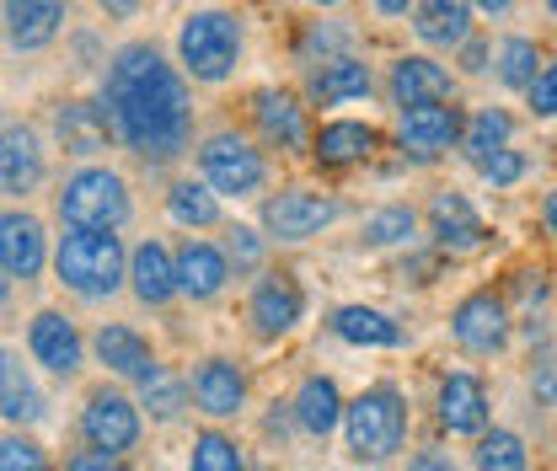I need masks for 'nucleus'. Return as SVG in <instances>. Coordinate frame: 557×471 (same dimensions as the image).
Returning a JSON list of instances; mask_svg holds the SVG:
<instances>
[{
    "label": "nucleus",
    "instance_id": "1",
    "mask_svg": "<svg viewBox=\"0 0 557 471\" xmlns=\"http://www.w3.org/2000/svg\"><path fill=\"white\" fill-rule=\"evenodd\" d=\"M108 119L145 161H172L194 135V108L183 75L150 44H129L108 65Z\"/></svg>",
    "mask_w": 557,
    "mask_h": 471
},
{
    "label": "nucleus",
    "instance_id": "2",
    "mask_svg": "<svg viewBox=\"0 0 557 471\" xmlns=\"http://www.w3.org/2000/svg\"><path fill=\"white\" fill-rule=\"evenodd\" d=\"M54 269L65 278V289L97 300V295H113L119 278H124V247L113 231H70L60 241V258Z\"/></svg>",
    "mask_w": 557,
    "mask_h": 471
},
{
    "label": "nucleus",
    "instance_id": "3",
    "mask_svg": "<svg viewBox=\"0 0 557 471\" xmlns=\"http://www.w3.org/2000/svg\"><path fill=\"white\" fill-rule=\"evenodd\" d=\"M344 429H348V450L359 461H386L392 450H403L408 434V402L392 386H370L359 402L344 407Z\"/></svg>",
    "mask_w": 557,
    "mask_h": 471
},
{
    "label": "nucleus",
    "instance_id": "4",
    "mask_svg": "<svg viewBox=\"0 0 557 471\" xmlns=\"http://www.w3.org/2000/svg\"><path fill=\"white\" fill-rule=\"evenodd\" d=\"M177 54L194 80H225L242 60V22L231 11H194L177 33Z\"/></svg>",
    "mask_w": 557,
    "mask_h": 471
},
{
    "label": "nucleus",
    "instance_id": "5",
    "mask_svg": "<svg viewBox=\"0 0 557 471\" xmlns=\"http://www.w3.org/2000/svg\"><path fill=\"white\" fill-rule=\"evenodd\" d=\"M60 214H65L70 231H113V225H124V214H129V188H124L119 172L86 166V172H75L65 183Z\"/></svg>",
    "mask_w": 557,
    "mask_h": 471
},
{
    "label": "nucleus",
    "instance_id": "6",
    "mask_svg": "<svg viewBox=\"0 0 557 471\" xmlns=\"http://www.w3.org/2000/svg\"><path fill=\"white\" fill-rule=\"evenodd\" d=\"M199 166H205V183L214 194H252L263 183V156L247 145L242 135H209L199 150Z\"/></svg>",
    "mask_w": 557,
    "mask_h": 471
},
{
    "label": "nucleus",
    "instance_id": "7",
    "mask_svg": "<svg viewBox=\"0 0 557 471\" xmlns=\"http://www.w3.org/2000/svg\"><path fill=\"white\" fill-rule=\"evenodd\" d=\"M81 434H86V445L97 450V456H124V450H135L139 439V412L135 402L124 397V392H91V402L81 412Z\"/></svg>",
    "mask_w": 557,
    "mask_h": 471
},
{
    "label": "nucleus",
    "instance_id": "8",
    "mask_svg": "<svg viewBox=\"0 0 557 471\" xmlns=\"http://www.w3.org/2000/svg\"><path fill=\"white\" fill-rule=\"evenodd\" d=\"M450 333H456V343H461L467 354H498V348L509 343V306H504L493 289H478V295H467V300L456 306Z\"/></svg>",
    "mask_w": 557,
    "mask_h": 471
},
{
    "label": "nucleus",
    "instance_id": "9",
    "mask_svg": "<svg viewBox=\"0 0 557 471\" xmlns=\"http://www.w3.org/2000/svg\"><path fill=\"white\" fill-rule=\"evenodd\" d=\"M344 214V203L338 199H322V194H278V199L263 203V225L274 231L278 241H306V236H317L322 225H333Z\"/></svg>",
    "mask_w": 557,
    "mask_h": 471
},
{
    "label": "nucleus",
    "instance_id": "10",
    "mask_svg": "<svg viewBox=\"0 0 557 471\" xmlns=\"http://www.w3.org/2000/svg\"><path fill=\"white\" fill-rule=\"evenodd\" d=\"M461 113L450 102H423V108H403V150H413L418 161H434L440 150H450V139H461Z\"/></svg>",
    "mask_w": 557,
    "mask_h": 471
},
{
    "label": "nucleus",
    "instance_id": "11",
    "mask_svg": "<svg viewBox=\"0 0 557 471\" xmlns=\"http://www.w3.org/2000/svg\"><path fill=\"white\" fill-rule=\"evenodd\" d=\"M44 183V150L27 124H0V188L5 194H33Z\"/></svg>",
    "mask_w": 557,
    "mask_h": 471
},
{
    "label": "nucleus",
    "instance_id": "12",
    "mask_svg": "<svg viewBox=\"0 0 557 471\" xmlns=\"http://www.w3.org/2000/svg\"><path fill=\"white\" fill-rule=\"evenodd\" d=\"M27 343H33V359L44 370H54V375H75L81 370V333L60 311H38L33 327H27Z\"/></svg>",
    "mask_w": 557,
    "mask_h": 471
},
{
    "label": "nucleus",
    "instance_id": "13",
    "mask_svg": "<svg viewBox=\"0 0 557 471\" xmlns=\"http://www.w3.org/2000/svg\"><path fill=\"white\" fill-rule=\"evenodd\" d=\"M38 269H44V225L22 209L0 214V273L38 278Z\"/></svg>",
    "mask_w": 557,
    "mask_h": 471
},
{
    "label": "nucleus",
    "instance_id": "14",
    "mask_svg": "<svg viewBox=\"0 0 557 471\" xmlns=\"http://www.w3.org/2000/svg\"><path fill=\"white\" fill-rule=\"evenodd\" d=\"M429 220H434V241H440L445 252H478L487 241V225L478 220V209L461 199V194H434Z\"/></svg>",
    "mask_w": 557,
    "mask_h": 471
},
{
    "label": "nucleus",
    "instance_id": "15",
    "mask_svg": "<svg viewBox=\"0 0 557 471\" xmlns=\"http://www.w3.org/2000/svg\"><path fill=\"white\" fill-rule=\"evenodd\" d=\"M440 423L450 434H487V386L478 375H445V386H440Z\"/></svg>",
    "mask_w": 557,
    "mask_h": 471
},
{
    "label": "nucleus",
    "instance_id": "16",
    "mask_svg": "<svg viewBox=\"0 0 557 471\" xmlns=\"http://www.w3.org/2000/svg\"><path fill=\"white\" fill-rule=\"evenodd\" d=\"M392 97L397 108H423V102H450V70L423 60V54H408L392 65Z\"/></svg>",
    "mask_w": 557,
    "mask_h": 471
},
{
    "label": "nucleus",
    "instance_id": "17",
    "mask_svg": "<svg viewBox=\"0 0 557 471\" xmlns=\"http://www.w3.org/2000/svg\"><path fill=\"white\" fill-rule=\"evenodd\" d=\"M172 263H177V289H183V295H194V300H214V295L225 289V278H231L225 252H220V247H209V241H188Z\"/></svg>",
    "mask_w": 557,
    "mask_h": 471
},
{
    "label": "nucleus",
    "instance_id": "18",
    "mask_svg": "<svg viewBox=\"0 0 557 471\" xmlns=\"http://www.w3.org/2000/svg\"><path fill=\"white\" fill-rule=\"evenodd\" d=\"M413 27L434 49H461L472 38V0H418Z\"/></svg>",
    "mask_w": 557,
    "mask_h": 471
},
{
    "label": "nucleus",
    "instance_id": "19",
    "mask_svg": "<svg viewBox=\"0 0 557 471\" xmlns=\"http://www.w3.org/2000/svg\"><path fill=\"white\" fill-rule=\"evenodd\" d=\"M194 397H199L209 418H231L247 402V381H242V370L231 359H205L199 375H194Z\"/></svg>",
    "mask_w": 557,
    "mask_h": 471
},
{
    "label": "nucleus",
    "instance_id": "20",
    "mask_svg": "<svg viewBox=\"0 0 557 471\" xmlns=\"http://www.w3.org/2000/svg\"><path fill=\"white\" fill-rule=\"evenodd\" d=\"M252 113H258V129L284 145V150H300L306 145V108L295 91H258L252 97Z\"/></svg>",
    "mask_w": 557,
    "mask_h": 471
},
{
    "label": "nucleus",
    "instance_id": "21",
    "mask_svg": "<svg viewBox=\"0 0 557 471\" xmlns=\"http://www.w3.org/2000/svg\"><path fill=\"white\" fill-rule=\"evenodd\" d=\"M300 311H306V300H300V289H295L289 278H263V284L252 289V327L263 337L289 333V327L300 322Z\"/></svg>",
    "mask_w": 557,
    "mask_h": 471
},
{
    "label": "nucleus",
    "instance_id": "22",
    "mask_svg": "<svg viewBox=\"0 0 557 471\" xmlns=\"http://www.w3.org/2000/svg\"><path fill=\"white\" fill-rule=\"evenodd\" d=\"M5 22L16 49H44L65 22V0H5Z\"/></svg>",
    "mask_w": 557,
    "mask_h": 471
},
{
    "label": "nucleus",
    "instance_id": "23",
    "mask_svg": "<svg viewBox=\"0 0 557 471\" xmlns=\"http://www.w3.org/2000/svg\"><path fill=\"white\" fill-rule=\"evenodd\" d=\"M129 278H135V295L145 300V306H166V300L177 295V263H172V252H166L161 241L135 247V258H129Z\"/></svg>",
    "mask_w": 557,
    "mask_h": 471
},
{
    "label": "nucleus",
    "instance_id": "24",
    "mask_svg": "<svg viewBox=\"0 0 557 471\" xmlns=\"http://www.w3.org/2000/svg\"><path fill=\"white\" fill-rule=\"evenodd\" d=\"M97 359L113 370V375H129V381H145L156 370V354L150 343L135 333V327H102L97 333Z\"/></svg>",
    "mask_w": 557,
    "mask_h": 471
},
{
    "label": "nucleus",
    "instance_id": "25",
    "mask_svg": "<svg viewBox=\"0 0 557 471\" xmlns=\"http://www.w3.org/2000/svg\"><path fill=\"white\" fill-rule=\"evenodd\" d=\"M108 124H113V119H108L97 102H65L60 119H54L60 145H65L70 156H97V150L108 145Z\"/></svg>",
    "mask_w": 557,
    "mask_h": 471
},
{
    "label": "nucleus",
    "instance_id": "26",
    "mask_svg": "<svg viewBox=\"0 0 557 471\" xmlns=\"http://www.w3.org/2000/svg\"><path fill=\"white\" fill-rule=\"evenodd\" d=\"M295 423H300L306 434H333V429L344 423V397H338V386H333L327 375H311V381L300 386Z\"/></svg>",
    "mask_w": 557,
    "mask_h": 471
},
{
    "label": "nucleus",
    "instance_id": "27",
    "mask_svg": "<svg viewBox=\"0 0 557 471\" xmlns=\"http://www.w3.org/2000/svg\"><path fill=\"white\" fill-rule=\"evenodd\" d=\"M311 97H317L322 108L354 102V97H370V70L344 54V60H333V65H322L317 75H311Z\"/></svg>",
    "mask_w": 557,
    "mask_h": 471
},
{
    "label": "nucleus",
    "instance_id": "28",
    "mask_svg": "<svg viewBox=\"0 0 557 471\" xmlns=\"http://www.w3.org/2000/svg\"><path fill=\"white\" fill-rule=\"evenodd\" d=\"M333 333L344 337V343H364V348H392V343H403V327H397L392 317L370 311V306H344V311L333 317Z\"/></svg>",
    "mask_w": 557,
    "mask_h": 471
},
{
    "label": "nucleus",
    "instance_id": "29",
    "mask_svg": "<svg viewBox=\"0 0 557 471\" xmlns=\"http://www.w3.org/2000/svg\"><path fill=\"white\" fill-rule=\"evenodd\" d=\"M375 150V129L370 124H322V135H317V161H327V166H348V161H359V156H370Z\"/></svg>",
    "mask_w": 557,
    "mask_h": 471
},
{
    "label": "nucleus",
    "instance_id": "30",
    "mask_svg": "<svg viewBox=\"0 0 557 471\" xmlns=\"http://www.w3.org/2000/svg\"><path fill=\"white\" fill-rule=\"evenodd\" d=\"M509 135H515L509 113H504V108H483V113H472V124L461 129V145H467V156H472V161L483 166L487 156L509 150Z\"/></svg>",
    "mask_w": 557,
    "mask_h": 471
},
{
    "label": "nucleus",
    "instance_id": "31",
    "mask_svg": "<svg viewBox=\"0 0 557 471\" xmlns=\"http://www.w3.org/2000/svg\"><path fill=\"white\" fill-rule=\"evenodd\" d=\"M536 75H542V49L531 38H504L498 44V80L509 91H531Z\"/></svg>",
    "mask_w": 557,
    "mask_h": 471
},
{
    "label": "nucleus",
    "instance_id": "32",
    "mask_svg": "<svg viewBox=\"0 0 557 471\" xmlns=\"http://www.w3.org/2000/svg\"><path fill=\"white\" fill-rule=\"evenodd\" d=\"M139 402L150 407V418H161V423H172L177 412H183V402H188V386L166 370V364H156L145 381H139Z\"/></svg>",
    "mask_w": 557,
    "mask_h": 471
},
{
    "label": "nucleus",
    "instance_id": "33",
    "mask_svg": "<svg viewBox=\"0 0 557 471\" xmlns=\"http://www.w3.org/2000/svg\"><path fill=\"white\" fill-rule=\"evenodd\" d=\"M0 418H11V423H33V418H44V397H38V386H33L16 364L0 375Z\"/></svg>",
    "mask_w": 557,
    "mask_h": 471
},
{
    "label": "nucleus",
    "instance_id": "34",
    "mask_svg": "<svg viewBox=\"0 0 557 471\" xmlns=\"http://www.w3.org/2000/svg\"><path fill=\"white\" fill-rule=\"evenodd\" d=\"M166 209H172L177 225H194V231H205V225L220 220V203H214V194H209L205 183H177L172 199H166Z\"/></svg>",
    "mask_w": 557,
    "mask_h": 471
},
{
    "label": "nucleus",
    "instance_id": "35",
    "mask_svg": "<svg viewBox=\"0 0 557 471\" xmlns=\"http://www.w3.org/2000/svg\"><path fill=\"white\" fill-rule=\"evenodd\" d=\"M478 471H525V445L509 429H493L478 439Z\"/></svg>",
    "mask_w": 557,
    "mask_h": 471
},
{
    "label": "nucleus",
    "instance_id": "36",
    "mask_svg": "<svg viewBox=\"0 0 557 471\" xmlns=\"http://www.w3.org/2000/svg\"><path fill=\"white\" fill-rule=\"evenodd\" d=\"M413 209H381V214H370L364 220V247H397V241H408L413 236Z\"/></svg>",
    "mask_w": 557,
    "mask_h": 471
},
{
    "label": "nucleus",
    "instance_id": "37",
    "mask_svg": "<svg viewBox=\"0 0 557 471\" xmlns=\"http://www.w3.org/2000/svg\"><path fill=\"white\" fill-rule=\"evenodd\" d=\"M194 471H247V467H242V450H236L225 434L205 429V434L194 439Z\"/></svg>",
    "mask_w": 557,
    "mask_h": 471
},
{
    "label": "nucleus",
    "instance_id": "38",
    "mask_svg": "<svg viewBox=\"0 0 557 471\" xmlns=\"http://www.w3.org/2000/svg\"><path fill=\"white\" fill-rule=\"evenodd\" d=\"M0 471H49V456H44V445H33L22 434H5L0 439Z\"/></svg>",
    "mask_w": 557,
    "mask_h": 471
},
{
    "label": "nucleus",
    "instance_id": "39",
    "mask_svg": "<svg viewBox=\"0 0 557 471\" xmlns=\"http://www.w3.org/2000/svg\"><path fill=\"white\" fill-rule=\"evenodd\" d=\"M344 44H348V27H322V22H317V27L300 38V54H317V49H322V65H333V60H344V54H338Z\"/></svg>",
    "mask_w": 557,
    "mask_h": 471
},
{
    "label": "nucleus",
    "instance_id": "40",
    "mask_svg": "<svg viewBox=\"0 0 557 471\" xmlns=\"http://www.w3.org/2000/svg\"><path fill=\"white\" fill-rule=\"evenodd\" d=\"M478 172H483L493 188H509V183H520V177H525V156H520V150H498V156H487Z\"/></svg>",
    "mask_w": 557,
    "mask_h": 471
},
{
    "label": "nucleus",
    "instance_id": "41",
    "mask_svg": "<svg viewBox=\"0 0 557 471\" xmlns=\"http://www.w3.org/2000/svg\"><path fill=\"white\" fill-rule=\"evenodd\" d=\"M225 252L236 258V269H258V263H263V241H258V231H247V225H236V231H231ZM231 258H225V263H231Z\"/></svg>",
    "mask_w": 557,
    "mask_h": 471
},
{
    "label": "nucleus",
    "instance_id": "42",
    "mask_svg": "<svg viewBox=\"0 0 557 471\" xmlns=\"http://www.w3.org/2000/svg\"><path fill=\"white\" fill-rule=\"evenodd\" d=\"M531 108H536L542 119H557V60L553 65H542V75H536V86H531Z\"/></svg>",
    "mask_w": 557,
    "mask_h": 471
},
{
    "label": "nucleus",
    "instance_id": "43",
    "mask_svg": "<svg viewBox=\"0 0 557 471\" xmlns=\"http://www.w3.org/2000/svg\"><path fill=\"white\" fill-rule=\"evenodd\" d=\"M531 392L542 407H557V354H547L536 370H531Z\"/></svg>",
    "mask_w": 557,
    "mask_h": 471
},
{
    "label": "nucleus",
    "instance_id": "44",
    "mask_svg": "<svg viewBox=\"0 0 557 471\" xmlns=\"http://www.w3.org/2000/svg\"><path fill=\"white\" fill-rule=\"evenodd\" d=\"M70 471H129V467H124L119 456H97V450H91V456H75Z\"/></svg>",
    "mask_w": 557,
    "mask_h": 471
},
{
    "label": "nucleus",
    "instance_id": "45",
    "mask_svg": "<svg viewBox=\"0 0 557 471\" xmlns=\"http://www.w3.org/2000/svg\"><path fill=\"white\" fill-rule=\"evenodd\" d=\"M408 471H456V461L445 450H418L413 461H408Z\"/></svg>",
    "mask_w": 557,
    "mask_h": 471
},
{
    "label": "nucleus",
    "instance_id": "46",
    "mask_svg": "<svg viewBox=\"0 0 557 471\" xmlns=\"http://www.w3.org/2000/svg\"><path fill=\"white\" fill-rule=\"evenodd\" d=\"M515 0H472V11H487V16H504Z\"/></svg>",
    "mask_w": 557,
    "mask_h": 471
},
{
    "label": "nucleus",
    "instance_id": "47",
    "mask_svg": "<svg viewBox=\"0 0 557 471\" xmlns=\"http://www.w3.org/2000/svg\"><path fill=\"white\" fill-rule=\"evenodd\" d=\"M542 225L557 236V194H547V203H542Z\"/></svg>",
    "mask_w": 557,
    "mask_h": 471
},
{
    "label": "nucleus",
    "instance_id": "48",
    "mask_svg": "<svg viewBox=\"0 0 557 471\" xmlns=\"http://www.w3.org/2000/svg\"><path fill=\"white\" fill-rule=\"evenodd\" d=\"M408 5H413V0H375V11H381V16H403Z\"/></svg>",
    "mask_w": 557,
    "mask_h": 471
},
{
    "label": "nucleus",
    "instance_id": "49",
    "mask_svg": "<svg viewBox=\"0 0 557 471\" xmlns=\"http://www.w3.org/2000/svg\"><path fill=\"white\" fill-rule=\"evenodd\" d=\"M97 5H102V11H113V16H129L139 0H97Z\"/></svg>",
    "mask_w": 557,
    "mask_h": 471
},
{
    "label": "nucleus",
    "instance_id": "50",
    "mask_svg": "<svg viewBox=\"0 0 557 471\" xmlns=\"http://www.w3.org/2000/svg\"><path fill=\"white\" fill-rule=\"evenodd\" d=\"M467 70H483V44L467 38Z\"/></svg>",
    "mask_w": 557,
    "mask_h": 471
},
{
    "label": "nucleus",
    "instance_id": "51",
    "mask_svg": "<svg viewBox=\"0 0 557 471\" xmlns=\"http://www.w3.org/2000/svg\"><path fill=\"white\" fill-rule=\"evenodd\" d=\"M5 370H11V359H5V348H0V375H5Z\"/></svg>",
    "mask_w": 557,
    "mask_h": 471
},
{
    "label": "nucleus",
    "instance_id": "52",
    "mask_svg": "<svg viewBox=\"0 0 557 471\" xmlns=\"http://www.w3.org/2000/svg\"><path fill=\"white\" fill-rule=\"evenodd\" d=\"M311 5H344V0H311Z\"/></svg>",
    "mask_w": 557,
    "mask_h": 471
},
{
    "label": "nucleus",
    "instance_id": "53",
    "mask_svg": "<svg viewBox=\"0 0 557 471\" xmlns=\"http://www.w3.org/2000/svg\"><path fill=\"white\" fill-rule=\"evenodd\" d=\"M5 295H11V289H5V278H0V300H5Z\"/></svg>",
    "mask_w": 557,
    "mask_h": 471
},
{
    "label": "nucleus",
    "instance_id": "54",
    "mask_svg": "<svg viewBox=\"0 0 557 471\" xmlns=\"http://www.w3.org/2000/svg\"><path fill=\"white\" fill-rule=\"evenodd\" d=\"M547 5H553V11H557V0H547Z\"/></svg>",
    "mask_w": 557,
    "mask_h": 471
}]
</instances>
